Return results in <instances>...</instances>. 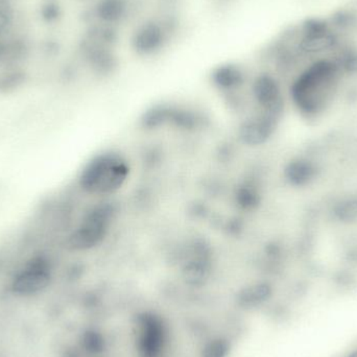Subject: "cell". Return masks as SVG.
Wrapping results in <instances>:
<instances>
[{
	"label": "cell",
	"mask_w": 357,
	"mask_h": 357,
	"mask_svg": "<svg viewBox=\"0 0 357 357\" xmlns=\"http://www.w3.org/2000/svg\"><path fill=\"white\" fill-rule=\"evenodd\" d=\"M106 214L102 210L90 213L69 237V245L75 250H86L96 245L106 230Z\"/></svg>",
	"instance_id": "5"
},
{
	"label": "cell",
	"mask_w": 357,
	"mask_h": 357,
	"mask_svg": "<svg viewBox=\"0 0 357 357\" xmlns=\"http://www.w3.org/2000/svg\"><path fill=\"white\" fill-rule=\"evenodd\" d=\"M347 357H357V350H354V351L350 352Z\"/></svg>",
	"instance_id": "8"
},
{
	"label": "cell",
	"mask_w": 357,
	"mask_h": 357,
	"mask_svg": "<svg viewBox=\"0 0 357 357\" xmlns=\"http://www.w3.org/2000/svg\"><path fill=\"white\" fill-rule=\"evenodd\" d=\"M228 344L222 340H213L205 346L203 357H227L228 356Z\"/></svg>",
	"instance_id": "6"
},
{
	"label": "cell",
	"mask_w": 357,
	"mask_h": 357,
	"mask_svg": "<svg viewBox=\"0 0 357 357\" xmlns=\"http://www.w3.org/2000/svg\"><path fill=\"white\" fill-rule=\"evenodd\" d=\"M128 167L116 155L106 154L90 161L82 172V188L96 195H107L119 189L127 178Z\"/></svg>",
	"instance_id": "2"
},
{
	"label": "cell",
	"mask_w": 357,
	"mask_h": 357,
	"mask_svg": "<svg viewBox=\"0 0 357 357\" xmlns=\"http://www.w3.org/2000/svg\"><path fill=\"white\" fill-rule=\"evenodd\" d=\"M337 71L333 65L321 63L312 67L298 82L294 98L306 113H318L335 89Z\"/></svg>",
	"instance_id": "1"
},
{
	"label": "cell",
	"mask_w": 357,
	"mask_h": 357,
	"mask_svg": "<svg viewBox=\"0 0 357 357\" xmlns=\"http://www.w3.org/2000/svg\"><path fill=\"white\" fill-rule=\"evenodd\" d=\"M52 280V266L45 256L31 258L13 281V291L19 296L29 297L47 289Z\"/></svg>",
	"instance_id": "3"
},
{
	"label": "cell",
	"mask_w": 357,
	"mask_h": 357,
	"mask_svg": "<svg viewBox=\"0 0 357 357\" xmlns=\"http://www.w3.org/2000/svg\"><path fill=\"white\" fill-rule=\"evenodd\" d=\"M167 331L160 319L146 314L138 323V350L144 357H159L165 349Z\"/></svg>",
	"instance_id": "4"
},
{
	"label": "cell",
	"mask_w": 357,
	"mask_h": 357,
	"mask_svg": "<svg viewBox=\"0 0 357 357\" xmlns=\"http://www.w3.org/2000/svg\"><path fill=\"white\" fill-rule=\"evenodd\" d=\"M8 24V13L6 10H2L0 8V33L6 29V25Z\"/></svg>",
	"instance_id": "7"
}]
</instances>
